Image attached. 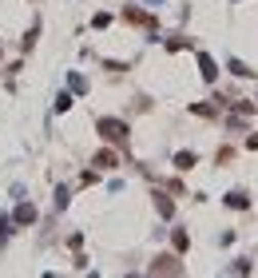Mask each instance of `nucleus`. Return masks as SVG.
<instances>
[{
  "label": "nucleus",
  "mask_w": 258,
  "mask_h": 278,
  "mask_svg": "<svg viewBox=\"0 0 258 278\" xmlns=\"http://www.w3.org/2000/svg\"><path fill=\"white\" fill-rule=\"evenodd\" d=\"M175 167H179V171H191V167H195V151H179V155H175Z\"/></svg>",
  "instance_id": "obj_7"
},
{
  "label": "nucleus",
  "mask_w": 258,
  "mask_h": 278,
  "mask_svg": "<svg viewBox=\"0 0 258 278\" xmlns=\"http://www.w3.org/2000/svg\"><path fill=\"white\" fill-rule=\"evenodd\" d=\"M95 132L104 135L107 143H127V123H123V119H95Z\"/></svg>",
  "instance_id": "obj_1"
},
{
  "label": "nucleus",
  "mask_w": 258,
  "mask_h": 278,
  "mask_svg": "<svg viewBox=\"0 0 258 278\" xmlns=\"http://www.w3.org/2000/svg\"><path fill=\"white\" fill-rule=\"evenodd\" d=\"M36 40H40V24H32V28L24 32V40H20V48H24V52H32V48H36Z\"/></svg>",
  "instance_id": "obj_6"
},
{
  "label": "nucleus",
  "mask_w": 258,
  "mask_h": 278,
  "mask_svg": "<svg viewBox=\"0 0 258 278\" xmlns=\"http://www.w3.org/2000/svg\"><path fill=\"white\" fill-rule=\"evenodd\" d=\"M246 203H250V199H246L243 191H230V195H227V207H234V211H243Z\"/></svg>",
  "instance_id": "obj_9"
},
{
  "label": "nucleus",
  "mask_w": 258,
  "mask_h": 278,
  "mask_svg": "<svg viewBox=\"0 0 258 278\" xmlns=\"http://www.w3.org/2000/svg\"><path fill=\"white\" fill-rule=\"evenodd\" d=\"M227 68H230V72H234V76H254V72H250V68H246V64H243V60H230Z\"/></svg>",
  "instance_id": "obj_10"
},
{
  "label": "nucleus",
  "mask_w": 258,
  "mask_h": 278,
  "mask_svg": "<svg viewBox=\"0 0 258 278\" xmlns=\"http://www.w3.org/2000/svg\"><path fill=\"white\" fill-rule=\"evenodd\" d=\"M12 223H16V227H32V223H36V207H32V203H20L12 211Z\"/></svg>",
  "instance_id": "obj_3"
},
{
  "label": "nucleus",
  "mask_w": 258,
  "mask_h": 278,
  "mask_svg": "<svg viewBox=\"0 0 258 278\" xmlns=\"http://www.w3.org/2000/svg\"><path fill=\"white\" fill-rule=\"evenodd\" d=\"M72 91H88V80L84 76H72Z\"/></svg>",
  "instance_id": "obj_13"
},
{
  "label": "nucleus",
  "mask_w": 258,
  "mask_h": 278,
  "mask_svg": "<svg viewBox=\"0 0 258 278\" xmlns=\"http://www.w3.org/2000/svg\"><path fill=\"white\" fill-rule=\"evenodd\" d=\"M151 274H183V263L175 258V254H159L151 263Z\"/></svg>",
  "instance_id": "obj_2"
},
{
  "label": "nucleus",
  "mask_w": 258,
  "mask_h": 278,
  "mask_svg": "<svg viewBox=\"0 0 258 278\" xmlns=\"http://www.w3.org/2000/svg\"><path fill=\"white\" fill-rule=\"evenodd\" d=\"M68 107H72V96H68V91H64V96H56V112H68Z\"/></svg>",
  "instance_id": "obj_11"
},
{
  "label": "nucleus",
  "mask_w": 258,
  "mask_h": 278,
  "mask_svg": "<svg viewBox=\"0 0 258 278\" xmlns=\"http://www.w3.org/2000/svg\"><path fill=\"white\" fill-rule=\"evenodd\" d=\"M187 247H191V238H187L183 231H175V250H187Z\"/></svg>",
  "instance_id": "obj_12"
},
{
  "label": "nucleus",
  "mask_w": 258,
  "mask_h": 278,
  "mask_svg": "<svg viewBox=\"0 0 258 278\" xmlns=\"http://www.w3.org/2000/svg\"><path fill=\"white\" fill-rule=\"evenodd\" d=\"M95 167H104V171H111V167H120V155H115V151H100V155H95Z\"/></svg>",
  "instance_id": "obj_5"
},
{
  "label": "nucleus",
  "mask_w": 258,
  "mask_h": 278,
  "mask_svg": "<svg viewBox=\"0 0 258 278\" xmlns=\"http://www.w3.org/2000/svg\"><path fill=\"white\" fill-rule=\"evenodd\" d=\"M155 207H159V215H163V219H171V215H175V203H171L167 195H155Z\"/></svg>",
  "instance_id": "obj_8"
},
{
  "label": "nucleus",
  "mask_w": 258,
  "mask_h": 278,
  "mask_svg": "<svg viewBox=\"0 0 258 278\" xmlns=\"http://www.w3.org/2000/svg\"><path fill=\"white\" fill-rule=\"evenodd\" d=\"M56 207H60V211L68 207V187H60V191H56Z\"/></svg>",
  "instance_id": "obj_14"
},
{
  "label": "nucleus",
  "mask_w": 258,
  "mask_h": 278,
  "mask_svg": "<svg viewBox=\"0 0 258 278\" xmlns=\"http://www.w3.org/2000/svg\"><path fill=\"white\" fill-rule=\"evenodd\" d=\"M199 72H203V80H207V84H211L214 76H219V68H214V60L207 56V52H203V56H199Z\"/></svg>",
  "instance_id": "obj_4"
}]
</instances>
